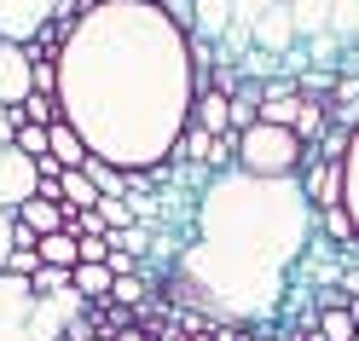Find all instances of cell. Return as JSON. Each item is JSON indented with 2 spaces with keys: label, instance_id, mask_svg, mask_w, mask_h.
<instances>
[{
  "label": "cell",
  "instance_id": "obj_1",
  "mask_svg": "<svg viewBox=\"0 0 359 341\" xmlns=\"http://www.w3.org/2000/svg\"><path fill=\"white\" fill-rule=\"evenodd\" d=\"M58 116L81 133L87 156L122 174L168 162L191 122L186 29L145 0L87 6L58 53Z\"/></svg>",
  "mask_w": 359,
  "mask_h": 341
},
{
  "label": "cell",
  "instance_id": "obj_2",
  "mask_svg": "<svg viewBox=\"0 0 359 341\" xmlns=\"http://www.w3.org/2000/svg\"><path fill=\"white\" fill-rule=\"evenodd\" d=\"M313 243V209L296 179L209 174L191 202L186 243L174 255V289L209 324H261L290 295L302 249Z\"/></svg>",
  "mask_w": 359,
  "mask_h": 341
},
{
  "label": "cell",
  "instance_id": "obj_3",
  "mask_svg": "<svg viewBox=\"0 0 359 341\" xmlns=\"http://www.w3.org/2000/svg\"><path fill=\"white\" fill-rule=\"evenodd\" d=\"M307 145L296 139L290 127H273V122H255L238 133V174H255V179H296Z\"/></svg>",
  "mask_w": 359,
  "mask_h": 341
},
{
  "label": "cell",
  "instance_id": "obj_4",
  "mask_svg": "<svg viewBox=\"0 0 359 341\" xmlns=\"http://www.w3.org/2000/svg\"><path fill=\"white\" fill-rule=\"evenodd\" d=\"M35 179H41V168L29 162L24 151H18V145H0V209L18 214V209L35 197Z\"/></svg>",
  "mask_w": 359,
  "mask_h": 341
},
{
  "label": "cell",
  "instance_id": "obj_5",
  "mask_svg": "<svg viewBox=\"0 0 359 341\" xmlns=\"http://www.w3.org/2000/svg\"><path fill=\"white\" fill-rule=\"evenodd\" d=\"M58 0H0V41H12V47H29L41 35V24L53 18Z\"/></svg>",
  "mask_w": 359,
  "mask_h": 341
},
{
  "label": "cell",
  "instance_id": "obj_6",
  "mask_svg": "<svg viewBox=\"0 0 359 341\" xmlns=\"http://www.w3.org/2000/svg\"><path fill=\"white\" fill-rule=\"evenodd\" d=\"M250 47L255 53H266V58H284L290 47H302L296 41V24H290V6L284 0H273L261 18H255V29H250Z\"/></svg>",
  "mask_w": 359,
  "mask_h": 341
},
{
  "label": "cell",
  "instance_id": "obj_7",
  "mask_svg": "<svg viewBox=\"0 0 359 341\" xmlns=\"http://www.w3.org/2000/svg\"><path fill=\"white\" fill-rule=\"evenodd\" d=\"M29 93H35V81H29V53L12 47V41H0V104L18 110Z\"/></svg>",
  "mask_w": 359,
  "mask_h": 341
},
{
  "label": "cell",
  "instance_id": "obj_8",
  "mask_svg": "<svg viewBox=\"0 0 359 341\" xmlns=\"http://www.w3.org/2000/svg\"><path fill=\"white\" fill-rule=\"evenodd\" d=\"M110 284H116V278H110V266H93V260L70 266V289L81 295L87 307H104V301H110Z\"/></svg>",
  "mask_w": 359,
  "mask_h": 341
},
{
  "label": "cell",
  "instance_id": "obj_9",
  "mask_svg": "<svg viewBox=\"0 0 359 341\" xmlns=\"http://www.w3.org/2000/svg\"><path fill=\"white\" fill-rule=\"evenodd\" d=\"M191 127H203L209 139H215V133H232V99L197 93V99H191Z\"/></svg>",
  "mask_w": 359,
  "mask_h": 341
},
{
  "label": "cell",
  "instance_id": "obj_10",
  "mask_svg": "<svg viewBox=\"0 0 359 341\" xmlns=\"http://www.w3.org/2000/svg\"><path fill=\"white\" fill-rule=\"evenodd\" d=\"M284 6H290V24H296V41L330 35V0H284Z\"/></svg>",
  "mask_w": 359,
  "mask_h": 341
},
{
  "label": "cell",
  "instance_id": "obj_11",
  "mask_svg": "<svg viewBox=\"0 0 359 341\" xmlns=\"http://www.w3.org/2000/svg\"><path fill=\"white\" fill-rule=\"evenodd\" d=\"M18 225H29L35 237H47V232H64V202H47V197H29L24 209L12 214Z\"/></svg>",
  "mask_w": 359,
  "mask_h": 341
},
{
  "label": "cell",
  "instance_id": "obj_12",
  "mask_svg": "<svg viewBox=\"0 0 359 341\" xmlns=\"http://www.w3.org/2000/svg\"><path fill=\"white\" fill-rule=\"evenodd\" d=\"M226 24H232V6H226V0H191V35L220 41Z\"/></svg>",
  "mask_w": 359,
  "mask_h": 341
},
{
  "label": "cell",
  "instance_id": "obj_13",
  "mask_svg": "<svg viewBox=\"0 0 359 341\" xmlns=\"http://www.w3.org/2000/svg\"><path fill=\"white\" fill-rule=\"evenodd\" d=\"M342 209L353 220V237H359V127L348 139V156H342Z\"/></svg>",
  "mask_w": 359,
  "mask_h": 341
},
{
  "label": "cell",
  "instance_id": "obj_14",
  "mask_svg": "<svg viewBox=\"0 0 359 341\" xmlns=\"http://www.w3.org/2000/svg\"><path fill=\"white\" fill-rule=\"evenodd\" d=\"M58 202H64V209H93L99 191H93V179H87L81 168H64L58 174Z\"/></svg>",
  "mask_w": 359,
  "mask_h": 341
},
{
  "label": "cell",
  "instance_id": "obj_15",
  "mask_svg": "<svg viewBox=\"0 0 359 341\" xmlns=\"http://www.w3.org/2000/svg\"><path fill=\"white\" fill-rule=\"evenodd\" d=\"M330 127V116H325V99H302V110H296V122H290V133H296L302 145H319V133Z\"/></svg>",
  "mask_w": 359,
  "mask_h": 341
},
{
  "label": "cell",
  "instance_id": "obj_16",
  "mask_svg": "<svg viewBox=\"0 0 359 341\" xmlns=\"http://www.w3.org/2000/svg\"><path fill=\"white\" fill-rule=\"evenodd\" d=\"M35 255H41V266L70 272V266H76V232H47V237L35 243Z\"/></svg>",
  "mask_w": 359,
  "mask_h": 341
},
{
  "label": "cell",
  "instance_id": "obj_17",
  "mask_svg": "<svg viewBox=\"0 0 359 341\" xmlns=\"http://www.w3.org/2000/svg\"><path fill=\"white\" fill-rule=\"evenodd\" d=\"M81 174L93 179V191H99V197H128V174H122L116 162H99V156H87Z\"/></svg>",
  "mask_w": 359,
  "mask_h": 341
},
{
  "label": "cell",
  "instance_id": "obj_18",
  "mask_svg": "<svg viewBox=\"0 0 359 341\" xmlns=\"http://www.w3.org/2000/svg\"><path fill=\"white\" fill-rule=\"evenodd\" d=\"M313 330H319L325 341H359V324L348 318V307H319L313 312Z\"/></svg>",
  "mask_w": 359,
  "mask_h": 341
},
{
  "label": "cell",
  "instance_id": "obj_19",
  "mask_svg": "<svg viewBox=\"0 0 359 341\" xmlns=\"http://www.w3.org/2000/svg\"><path fill=\"white\" fill-rule=\"evenodd\" d=\"M12 116H18V127H53V122H58V99H53V93H29Z\"/></svg>",
  "mask_w": 359,
  "mask_h": 341
},
{
  "label": "cell",
  "instance_id": "obj_20",
  "mask_svg": "<svg viewBox=\"0 0 359 341\" xmlns=\"http://www.w3.org/2000/svg\"><path fill=\"white\" fill-rule=\"evenodd\" d=\"M93 214H99L104 232H128V225H140V214H133V202H128V197H99V202H93Z\"/></svg>",
  "mask_w": 359,
  "mask_h": 341
},
{
  "label": "cell",
  "instance_id": "obj_21",
  "mask_svg": "<svg viewBox=\"0 0 359 341\" xmlns=\"http://www.w3.org/2000/svg\"><path fill=\"white\" fill-rule=\"evenodd\" d=\"M302 53H307V70H336L348 47H342L336 35H313V41H302Z\"/></svg>",
  "mask_w": 359,
  "mask_h": 341
},
{
  "label": "cell",
  "instance_id": "obj_22",
  "mask_svg": "<svg viewBox=\"0 0 359 341\" xmlns=\"http://www.w3.org/2000/svg\"><path fill=\"white\" fill-rule=\"evenodd\" d=\"M330 35L342 41V47H353V35H359V0H330Z\"/></svg>",
  "mask_w": 359,
  "mask_h": 341
},
{
  "label": "cell",
  "instance_id": "obj_23",
  "mask_svg": "<svg viewBox=\"0 0 359 341\" xmlns=\"http://www.w3.org/2000/svg\"><path fill=\"white\" fill-rule=\"evenodd\" d=\"M290 87H296V99H330L336 70H302V76H290Z\"/></svg>",
  "mask_w": 359,
  "mask_h": 341
},
{
  "label": "cell",
  "instance_id": "obj_24",
  "mask_svg": "<svg viewBox=\"0 0 359 341\" xmlns=\"http://www.w3.org/2000/svg\"><path fill=\"white\" fill-rule=\"evenodd\" d=\"M209 174H226V168H238V133H215V145H209V162H203Z\"/></svg>",
  "mask_w": 359,
  "mask_h": 341
},
{
  "label": "cell",
  "instance_id": "obj_25",
  "mask_svg": "<svg viewBox=\"0 0 359 341\" xmlns=\"http://www.w3.org/2000/svg\"><path fill=\"white\" fill-rule=\"evenodd\" d=\"M24 284H29V295L41 301V295H58V289H70V272H58V266H35Z\"/></svg>",
  "mask_w": 359,
  "mask_h": 341
},
{
  "label": "cell",
  "instance_id": "obj_26",
  "mask_svg": "<svg viewBox=\"0 0 359 341\" xmlns=\"http://www.w3.org/2000/svg\"><path fill=\"white\" fill-rule=\"evenodd\" d=\"M12 145L24 151V156H29L35 168L47 162V127H12Z\"/></svg>",
  "mask_w": 359,
  "mask_h": 341
},
{
  "label": "cell",
  "instance_id": "obj_27",
  "mask_svg": "<svg viewBox=\"0 0 359 341\" xmlns=\"http://www.w3.org/2000/svg\"><path fill=\"white\" fill-rule=\"evenodd\" d=\"M110 301H116V307H140V301H145V272L116 278V284H110Z\"/></svg>",
  "mask_w": 359,
  "mask_h": 341
},
{
  "label": "cell",
  "instance_id": "obj_28",
  "mask_svg": "<svg viewBox=\"0 0 359 341\" xmlns=\"http://www.w3.org/2000/svg\"><path fill=\"white\" fill-rule=\"evenodd\" d=\"M348 139H353L348 127H325L319 145H313V151H319V162H342V156H348Z\"/></svg>",
  "mask_w": 359,
  "mask_h": 341
},
{
  "label": "cell",
  "instance_id": "obj_29",
  "mask_svg": "<svg viewBox=\"0 0 359 341\" xmlns=\"http://www.w3.org/2000/svg\"><path fill=\"white\" fill-rule=\"evenodd\" d=\"M238 87H243V70H238V64H226V58H220L215 70H209V93H220V99H232Z\"/></svg>",
  "mask_w": 359,
  "mask_h": 341
},
{
  "label": "cell",
  "instance_id": "obj_30",
  "mask_svg": "<svg viewBox=\"0 0 359 341\" xmlns=\"http://www.w3.org/2000/svg\"><path fill=\"white\" fill-rule=\"evenodd\" d=\"M226 6H232V24L238 29H255V18L273 6V0H226Z\"/></svg>",
  "mask_w": 359,
  "mask_h": 341
},
{
  "label": "cell",
  "instance_id": "obj_31",
  "mask_svg": "<svg viewBox=\"0 0 359 341\" xmlns=\"http://www.w3.org/2000/svg\"><path fill=\"white\" fill-rule=\"evenodd\" d=\"M93 335H99V330H93V312L81 307V312L70 318V324H64V335H58V341H93Z\"/></svg>",
  "mask_w": 359,
  "mask_h": 341
},
{
  "label": "cell",
  "instance_id": "obj_32",
  "mask_svg": "<svg viewBox=\"0 0 359 341\" xmlns=\"http://www.w3.org/2000/svg\"><path fill=\"white\" fill-rule=\"evenodd\" d=\"M156 6H163V18H168L174 29H186V35H191V0H156Z\"/></svg>",
  "mask_w": 359,
  "mask_h": 341
},
{
  "label": "cell",
  "instance_id": "obj_33",
  "mask_svg": "<svg viewBox=\"0 0 359 341\" xmlns=\"http://www.w3.org/2000/svg\"><path fill=\"white\" fill-rule=\"evenodd\" d=\"M12 225H18V220L0 209V272H6V255H12Z\"/></svg>",
  "mask_w": 359,
  "mask_h": 341
},
{
  "label": "cell",
  "instance_id": "obj_34",
  "mask_svg": "<svg viewBox=\"0 0 359 341\" xmlns=\"http://www.w3.org/2000/svg\"><path fill=\"white\" fill-rule=\"evenodd\" d=\"M330 99H359V76H342V70H336V87H330Z\"/></svg>",
  "mask_w": 359,
  "mask_h": 341
},
{
  "label": "cell",
  "instance_id": "obj_35",
  "mask_svg": "<svg viewBox=\"0 0 359 341\" xmlns=\"http://www.w3.org/2000/svg\"><path fill=\"white\" fill-rule=\"evenodd\" d=\"M336 289L353 301V295H359V266H342V272H336Z\"/></svg>",
  "mask_w": 359,
  "mask_h": 341
},
{
  "label": "cell",
  "instance_id": "obj_36",
  "mask_svg": "<svg viewBox=\"0 0 359 341\" xmlns=\"http://www.w3.org/2000/svg\"><path fill=\"white\" fill-rule=\"evenodd\" d=\"M110 341H151V330H145V324H128V330H116Z\"/></svg>",
  "mask_w": 359,
  "mask_h": 341
},
{
  "label": "cell",
  "instance_id": "obj_37",
  "mask_svg": "<svg viewBox=\"0 0 359 341\" xmlns=\"http://www.w3.org/2000/svg\"><path fill=\"white\" fill-rule=\"evenodd\" d=\"M12 127H18V116H12L6 104H0V145H12Z\"/></svg>",
  "mask_w": 359,
  "mask_h": 341
},
{
  "label": "cell",
  "instance_id": "obj_38",
  "mask_svg": "<svg viewBox=\"0 0 359 341\" xmlns=\"http://www.w3.org/2000/svg\"><path fill=\"white\" fill-rule=\"evenodd\" d=\"M186 341H215V330H191V335H186Z\"/></svg>",
  "mask_w": 359,
  "mask_h": 341
},
{
  "label": "cell",
  "instance_id": "obj_39",
  "mask_svg": "<svg viewBox=\"0 0 359 341\" xmlns=\"http://www.w3.org/2000/svg\"><path fill=\"white\" fill-rule=\"evenodd\" d=\"M348 318H353V324H359V295H353V301H348Z\"/></svg>",
  "mask_w": 359,
  "mask_h": 341
},
{
  "label": "cell",
  "instance_id": "obj_40",
  "mask_svg": "<svg viewBox=\"0 0 359 341\" xmlns=\"http://www.w3.org/2000/svg\"><path fill=\"white\" fill-rule=\"evenodd\" d=\"M93 341H110V335H93Z\"/></svg>",
  "mask_w": 359,
  "mask_h": 341
},
{
  "label": "cell",
  "instance_id": "obj_41",
  "mask_svg": "<svg viewBox=\"0 0 359 341\" xmlns=\"http://www.w3.org/2000/svg\"><path fill=\"white\" fill-rule=\"evenodd\" d=\"M145 6H156V0H145Z\"/></svg>",
  "mask_w": 359,
  "mask_h": 341
},
{
  "label": "cell",
  "instance_id": "obj_42",
  "mask_svg": "<svg viewBox=\"0 0 359 341\" xmlns=\"http://www.w3.org/2000/svg\"><path fill=\"white\" fill-rule=\"evenodd\" d=\"M353 47H359V35H353Z\"/></svg>",
  "mask_w": 359,
  "mask_h": 341
}]
</instances>
